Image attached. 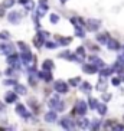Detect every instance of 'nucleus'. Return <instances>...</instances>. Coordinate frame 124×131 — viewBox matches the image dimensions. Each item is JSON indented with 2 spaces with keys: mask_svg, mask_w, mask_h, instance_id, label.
Listing matches in <instances>:
<instances>
[{
  "mask_svg": "<svg viewBox=\"0 0 124 131\" xmlns=\"http://www.w3.org/2000/svg\"><path fill=\"white\" fill-rule=\"evenodd\" d=\"M49 108H52V110H55V111H62L64 108H65V105H64V102H61V101L58 100V96H52L49 100Z\"/></svg>",
  "mask_w": 124,
  "mask_h": 131,
  "instance_id": "f257e3e1",
  "label": "nucleus"
},
{
  "mask_svg": "<svg viewBox=\"0 0 124 131\" xmlns=\"http://www.w3.org/2000/svg\"><path fill=\"white\" fill-rule=\"evenodd\" d=\"M87 112V104L84 101H78L75 108L72 110V114H79V115H85Z\"/></svg>",
  "mask_w": 124,
  "mask_h": 131,
  "instance_id": "f03ea898",
  "label": "nucleus"
},
{
  "mask_svg": "<svg viewBox=\"0 0 124 131\" xmlns=\"http://www.w3.org/2000/svg\"><path fill=\"white\" fill-rule=\"evenodd\" d=\"M54 88L56 92L59 94H66L68 92V84H65V82H62V81H56L54 84Z\"/></svg>",
  "mask_w": 124,
  "mask_h": 131,
  "instance_id": "7ed1b4c3",
  "label": "nucleus"
},
{
  "mask_svg": "<svg viewBox=\"0 0 124 131\" xmlns=\"http://www.w3.org/2000/svg\"><path fill=\"white\" fill-rule=\"evenodd\" d=\"M61 127L65 128V130H74V128H75V123L69 118V117H65V118L61 119Z\"/></svg>",
  "mask_w": 124,
  "mask_h": 131,
  "instance_id": "20e7f679",
  "label": "nucleus"
},
{
  "mask_svg": "<svg viewBox=\"0 0 124 131\" xmlns=\"http://www.w3.org/2000/svg\"><path fill=\"white\" fill-rule=\"evenodd\" d=\"M100 26H101L100 20H95V19H89V20H87V23H85V27L91 32H95Z\"/></svg>",
  "mask_w": 124,
  "mask_h": 131,
  "instance_id": "39448f33",
  "label": "nucleus"
},
{
  "mask_svg": "<svg viewBox=\"0 0 124 131\" xmlns=\"http://www.w3.org/2000/svg\"><path fill=\"white\" fill-rule=\"evenodd\" d=\"M7 19L10 23H19L20 20H22V15L19 12H10L7 16Z\"/></svg>",
  "mask_w": 124,
  "mask_h": 131,
  "instance_id": "423d86ee",
  "label": "nucleus"
},
{
  "mask_svg": "<svg viewBox=\"0 0 124 131\" xmlns=\"http://www.w3.org/2000/svg\"><path fill=\"white\" fill-rule=\"evenodd\" d=\"M16 112H17L19 115H22L23 118H27V117L30 115V114L27 112V110L25 108L23 104H17V105H16Z\"/></svg>",
  "mask_w": 124,
  "mask_h": 131,
  "instance_id": "0eeeda50",
  "label": "nucleus"
},
{
  "mask_svg": "<svg viewBox=\"0 0 124 131\" xmlns=\"http://www.w3.org/2000/svg\"><path fill=\"white\" fill-rule=\"evenodd\" d=\"M12 52H13V46L10 43H3V45H0V53L10 55Z\"/></svg>",
  "mask_w": 124,
  "mask_h": 131,
  "instance_id": "6e6552de",
  "label": "nucleus"
},
{
  "mask_svg": "<svg viewBox=\"0 0 124 131\" xmlns=\"http://www.w3.org/2000/svg\"><path fill=\"white\" fill-rule=\"evenodd\" d=\"M22 61H23V63L25 65H29L30 63V61L33 59V56H32V53H30V50H25V52H22Z\"/></svg>",
  "mask_w": 124,
  "mask_h": 131,
  "instance_id": "1a4fd4ad",
  "label": "nucleus"
},
{
  "mask_svg": "<svg viewBox=\"0 0 124 131\" xmlns=\"http://www.w3.org/2000/svg\"><path fill=\"white\" fill-rule=\"evenodd\" d=\"M38 75H39V78H42V79H45L46 82H49V81H52V75H50V71H40V72H38Z\"/></svg>",
  "mask_w": 124,
  "mask_h": 131,
  "instance_id": "9d476101",
  "label": "nucleus"
},
{
  "mask_svg": "<svg viewBox=\"0 0 124 131\" xmlns=\"http://www.w3.org/2000/svg\"><path fill=\"white\" fill-rule=\"evenodd\" d=\"M89 61L92 62L94 65H95V66L98 68V69H102V68L105 66V65H104V62L101 61L100 58H97V56H91V58H89Z\"/></svg>",
  "mask_w": 124,
  "mask_h": 131,
  "instance_id": "9b49d317",
  "label": "nucleus"
},
{
  "mask_svg": "<svg viewBox=\"0 0 124 131\" xmlns=\"http://www.w3.org/2000/svg\"><path fill=\"white\" fill-rule=\"evenodd\" d=\"M17 62H19V55H9L7 58L9 65H15V68H17Z\"/></svg>",
  "mask_w": 124,
  "mask_h": 131,
  "instance_id": "f8f14e48",
  "label": "nucleus"
},
{
  "mask_svg": "<svg viewBox=\"0 0 124 131\" xmlns=\"http://www.w3.org/2000/svg\"><path fill=\"white\" fill-rule=\"evenodd\" d=\"M45 121L46 123H54V121H56V112H55V110L54 111H49L45 115Z\"/></svg>",
  "mask_w": 124,
  "mask_h": 131,
  "instance_id": "ddd939ff",
  "label": "nucleus"
},
{
  "mask_svg": "<svg viewBox=\"0 0 124 131\" xmlns=\"http://www.w3.org/2000/svg\"><path fill=\"white\" fill-rule=\"evenodd\" d=\"M107 46H108L110 49L116 50V49H118V48H120V43L117 42L116 39H111V38H110V39H108V42H107Z\"/></svg>",
  "mask_w": 124,
  "mask_h": 131,
  "instance_id": "4468645a",
  "label": "nucleus"
},
{
  "mask_svg": "<svg viewBox=\"0 0 124 131\" xmlns=\"http://www.w3.org/2000/svg\"><path fill=\"white\" fill-rule=\"evenodd\" d=\"M84 71L87 73H97V71H100V69L92 63V65H84Z\"/></svg>",
  "mask_w": 124,
  "mask_h": 131,
  "instance_id": "2eb2a0df",
  "label": "nucleus"
},
{
  "mask_svg": "<svg viewBox=\"0 0 124 131\" xmlns=\"http://www.w3.org/2000/svg\"><path fill=\"white\" fill-rule=\"evenodd\" d=\"M78 127L82 128V130H85V128L89 127V121L87 118H84V117H81V119L78 121Z\"/></svg>",
  "mask_w": 124,
  "mask_h": 131,
  "instance_id": "dca6fc26",
  "label": "nucleus"
},
{
  "mask_svg": "<svg viewBox=\"0 0 124 131\" xmlns=\"http://www.w3.org/2000/svg\"><path fill=\"white\" fill-rule=\"evenodd\" d=\"M54 68H55L54 62L49 61V59H48V61H45V62L42 63V69H45V71H52Z\"/></svg>",
  "mask_w": 124,
  "mask_h": 131,
  "instance_id": "f3484780",
  "label": "nucleus"
},
{
  "mask_svg": "<svg viewBox=\"0 0 124 131\" xmlns=\"http://www.w3.org/2000/svg\"><path fill=\"white\" fill-rule=\"evenodd\" d=\"M108 39H110L108 33H101V35H97V40L100 43H107V42H108Z\"/></svg>",
  "mask_w": 124,
  "mask_h": 131,
  "instance_id": "a211bd4d",
  "label": "nucleus"
},
{
  "mask_svg": "<svg viewBox=\"0 0 124 131\" xmlns=\"http://www.w3.org/2000/svg\"><path fill=\"white\" fill-rule=\"evenodd\" d=\"M15 91H16L17 94H20V95L26 94V88H25L23 85H20V84H16V85H15Z\"/></svg>",
  "mask_w": 124,
  "mask_h": 131,
  "instance_id": "6ab92c4d",
  "label": "nucleus"
},
{
  "mask_svg": "<svg viewBox=\"0 0 124 131\" xmlns=\"http://www.w3.org/2000/svg\"><path fill=\"white\" fill-rule=\"evenodd\" d=\"M13 101H16V92H7L6 94V102L10 104Z\"/></svg>",
  "mask_w": 124,
  "mask_h": 131,
  "instance_id": "aec40b11",
  "label": "nucleus"
},
{
  "mask_svg": "<svg viewBox=\"0 0 124 131\" xmlns=\"http://www.w3.org/2000/svg\"><path fill=\"white\" fill-rule=\"evenodd\" d=\"M81 89L84 94H89L91 92V85L88 84V82H82L81 84Z\"/></svg>",
  "mask_w": 124,
  "mask_h": 131,
  "instance_id": "412c9836",
  "label": "nucleus"
},
{
  "mask_svg": "<svg viewBox=\"0 0 124 131\" xmlns=\"http://www.w3.org/2000/svg\"><path fill=\"white\" fill-rule=\"evenodd\" d=\"M43 40H45V38H43V36H40V35L38 33V36L35 38V45L39 48V46H40V45L43 43Z\"/></svg>",
  "mask_w": 124,
  "mask_h": 131,
  "instance_id": "4be33fe9",
  "label": "nucleus"
},
{
  "mask_svg": "<svg viewBox=\"0 0 124 131\" xmlns=\"http://www.w3.org/2000/svg\"><path fill=\"white\" fill-rule=\"evenodd\" d=\"M97 110H98V112H100V115H104L105 111H107V107H105V104H98Z\"/></svg>",
  "mask_w": 124,
  "mask_h": 131,
  "instance_id": "5701e85b",
  "label": "nucleus"
},
{
  "mask_svg": "<svg viewBox=\"0 0 124 131\" xmlns=\"http://www.w3.org/2000/svg\"><path fill=\"white\" fill-rule=\"evenodd\" d=\"M79 81H81V78H72V79H71L69 81V85H72V86H78V85H79Z\"/></svg>",
  "mask_w": 124,
  "mask_h": 131,
  "instance_id": "b1692460",
  "label": "nucleus"
},
{
  "mask_svg": "<svg viewBox=\"0 0 124 131\" xmlns=\"http://www.w3.org/2000/svg\"><path fill=\"white\" fill-rule=\"evenodd\" d=\"M25 7H26V10H33V7H35V4H33V2H30V0H27L26 3H25Z\"/></svg>",
  "mask_w": 124,
  "mask_h": 131,
  "instance_id": "393cba45",
  "label": "nucleus"
},
{
  "mask_svg": "<svg viewBox=\"0 0 124 131\" xmlns=\"http://www.w3.org/2000/svg\"><path fill=\"white\" fill-rule=\"evenodd\" d=\"M58 40H59L61 45H68V43L71 42V38H59Z\"/></svg>",
  "mask_w": 124,
  "mask_h": 131,
  "instance_id": "a878e982",
  "label": "nucleus"
},
{
  "mask_svg": "<svg viewBox=\"0 0 124 131\" xmlns=\"http://www.w3.org/2000/svg\"><path fill=\"white\" fill-rule=\"evenodd\" d=\"M89 107H91V108H97V107H98L97 100H94V98H89Z\"/></svg>",
  "mask_w": 124,
  "mask_h": 131,
  "instance_id": "bb28decb",
  "label": "nucleus"
},
{
  "mask_svg": "<svg viewBox=\"0 0 124 131\" xmlns=\"http://www.w3.org/2000/svg\"><path fill=\"white\" fill-rule=\"evenodd\" d=\"M13 3H15V0H6L3 3V7H12Z\"/></svg>",
  "mask_w": 124,
  "mask_h": 131,
  "instance_id": "cd10ccee",
  "label": "nucleus"
},
{
  "mask_svg": "<svg viewBox=\"0 0 124 131\" xmlns=\"http://www.w3.org/2000/svg\"><path fill=\"white\" fill-rule=\"evenodd\" d=\"M58 20H59L58 15H54V13L50 15V22H52V23H58Z\"/></svg>",
  "mask_w": 124,
  "mask_h": 131,
  "instance_id": "c85d7f7f",
  "label": "nucleus"
},
{
  "mask_svg": "<svg viewBox=\"0 0 124 131\" xmlns=\"http://www.w3.org/2000/svg\"><path fill=\"white\" fill-rule=\"evenodd\" d=\"M46 48L48 49H55V48H58V45L55 42H46Z\"/></svg>",
  "mask_w": 124,
  "mask_h": 131,
  "instance_id": "c756f323",
  "label": "nucleus"
},
{
  "mask_svg": "<svg viewBox=\"0 0 124 131\" xmlns=\"http://www.w3.org/2000/svg\"><path fill=\"white\" fill-rule=\"evenodd\" d=\"M0 39H6L7 40V39H10V35H9L7 32H2L0 33Z\"/></svg>",
  "mask_w": 124,
  "mask_h": 131,
  "instance_id": "7c9ffc66",
  "label": "nucleus"
},
{
  "mask_svg": "<svg viewBox=\"0 0 124 131\" xmlns=\"http://www.w3.org/2000/svg\"><path fill=\"white\" fill-rule=\"evenodd\" d=\"M77 55H81V56L85 58V50H84V48H78V49H77Z\"/></svg>",
  "mask_w": 124,
  "mask_h": 131,
  "instance_id": "2f4dec72",
  "label": "nucleus"
},
{
  "mask_svg": "<svg viewBox=\"0 0 124 131\" xmlns=\"http://www.w3.org/2000/svg\"><path fill=\"white\" fill-rule=\"evenodd\" d=\"M19 48H20V50H22V52H25V50H29V48H27L23 42H19Z\"/></svg>",
  "mask_w": 124,
  "mask_h": 131,
  "instance_id": "473e14b6",
  "label": "nucleus"
},
{
  "mask_svg": "<svg viewBox=\"0 0 124 131\" xmlns=\"http://www.w3.org/2000/svg\"><path fill=\"white\" fill-rule=\"evenodd\" d=\"M120 78H112V85H116V86H117V85H120Z\"/></svg>",
  "mask_w": 124,
  "mask_h": 131,
  "instance_id": "72a5a7b5",
  "label": "nucleus"
},
{
  "mask_svg": "<svg viewBox=\"0 0 124 131\" xmlns=\"http://www.w3.org/2000/svg\"><path fill=\"white\" fill-rule=\"evenodd\" d=\"M38 33H39V35H40V36H43V38H45V39H46L48 36H49V33H48V32H45V30H42V32H38Z\"/></svg>",
  "mask_w": 124,
  "mask_h": 131,
  "instance_id": "f704fd0d",
  "label": "nucleus"
},
{
  "mask_svg": "<svg viewBox=\"0 0 124 131\" xmlns=\"http://www.w3.org/2000/svg\"><path fill=\"white\" fill-rule=\"evenodd\" d=\"M4 84L6 85H16V81H13V79H7V81H4Z\"/></svg>",
  "mask_w": 124,
  "mask_h": 131,
  "instance_id": "c9c22d12",
  "label": "nucleus"
},
{
  "mask_svg": "<svg viewBox=\"0 0 124 131\" xmlns=\"http://www.w3.org/2000/svg\"><path fill=\"white\" fill-rule=\"evenodd\" d=\"M102 100H104V101H110V100H111V95H110V94H104V95H102Z\"/></svg>",
  "mask_w": 124,
  "mask_h": 131,
  "instance_id": "e433bc0d",
  "label": "nucleus"
},
{
  "mask_svg": "<svg viewBox=\"0 0 124 131\" xmlns=\"http://www.w3.org/2000/svg\"><path fill=\"white\" fill-rule=\"evenodd\" d=\"M19 2H20V3H26L27 0H19Z\"/></svg>",
  "mask_w": 124,
  "mask_h": 131,
  "instance_id": "4c0bfd02",
  "label": "nucleus"
}]
</instances>
